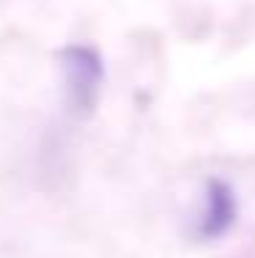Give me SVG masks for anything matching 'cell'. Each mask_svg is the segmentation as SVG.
Returning a JSON list of instances; mask_svg holds the SVG:
<instances>
[{
	"instance_id": "cell-1",
	"label": "cell",
	"mask_w": 255,
	"mask_h": 258,
	"mask_svg": "<svg viewBox=\"0 0 255 258\" xmlns=\"http://www.w3.org/2000/svg\"><path fill=\"white\" fill-rule=\"evenodd\" d=\"M60 80L69 110L88 115L99 104V94L105 85V60L91 44H66L58 52Z\"/></svg>"
},
{
	"instance_id": "cell-2",
	"label": "cell",
	"mask_w": 255,
	"mask_h": 258,
	"mask_svg": "<svg viewBox=\"0 0 255 258\" xmlns=\"http://www.w3.org/2000/svg\"><path fill=\"white\" fill-rule=\"evenodd\" d=\"M236 217H239V204H236L233 187L222 179H211L206 184L203 209H200V220H198V236L203 239L225 236L233 228Z\"/></svg>"
}]
</instances>
